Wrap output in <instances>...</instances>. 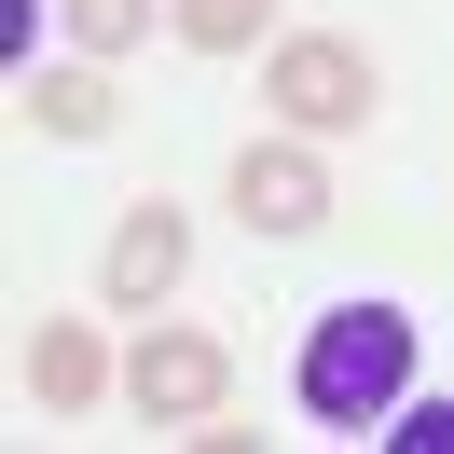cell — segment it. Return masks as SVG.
<instances>
[{"label":"cell","instance_id":"cell-1","mask_svg":"<svg viewBox=\"0 0 454 454\" xmlns=\"http://www.w3.org/2000/svg\"><path fill=\"white\" fill-rule=\"evenodd\" d=\"M399 372H413V317L399 303H331L303 344V413L317 427H372L399 399Z\"/></svg>","mask_w":454,"mask_h":454},{"label":"cell","instance_id":"cell-2","mask_svg":"<svg viewBox=\"0 0 454 454\" xmlns=\"http://www.w3.org/2000/svg\"><path fill=\"white\" fill-rule=\"evenodd\" d=\"M262 97H276L303 138H344V124L372 111V56H358V42H331V28H303V42L262 56Z\"/></svg>","mask_w":454,"mask_h":454},{"label":"cell","instance_id":"cell-3","mask_svg":"<svg viewBox=\"0 0 454 454\" xmlns=\"http://www.w3.org/2000/svg\"><path fill=\"white\" fill-rule=\"evenodd\" d=\"M124 386H138V413H166V427H207V413H221V386H234V358H221L207 331H152Z\"/></svg>","mask_w":454,"mask_h":454},{"label":"cell","instance_id":"cell-4","mask_svg":"<svg viewBox=\"0 0 454 454\" xmlns=\"http://www.w3.org/2000/svg\"><path fill=\"white\" fill-rule=\"evenodd\" d=\"M234 207H248L262 234H317L331 221V179H317V152L262 138V152H234Z\"/></svg>","mask_w":454,"mask_h":454},{"label":"cell","instance_id":"cell-5","mask_svg":"<svg viewBox=\"0 0 454 454\" xmlns=\"http://www.w3.org/2000/svg\"><path fill=\"white\" fill-rule=\"evenodd\" d=\"M179 248H193V234H179V207H138V221L111 234V262H97V289H111L124 317L166 303V289H179Z\"/></svg>","mask_w":454,"mask_h":454},{"label":"cell","instance_id":"cell-6","mask_svg":"<svg viewBox=\"0 0 454 454\" xmlns=\"http://www.w3.org/2000/svg\"><path fill=\"white\" fill-rule=\"evenodd\" d=\"M28 386H42V413H83V399L111 386V344H97L83 317H56V331L28 344Z\"/></svg>","mask_w":454,"mask_h":454},{"label":"cell","instance_id":"cell-7","mask_svg":"<svg viewBox=\"0 0 454 454\" xmlns=\"http://www.w3.org/2000/svg\"><path fill=\"white\" fill-rule=\"evenodd\" d=\"M28 124H42V138H97V124H111V83H97V69H42Z\"/></svg>","mask_w":454,"mask_h":454},{"label":"cell","instance_id":"cell-8","mask_svg":"<svg viewBox=\"0 0 454 454\" xmlns=\"http://www.w3.org/2000/svg\"><path fill=\"white\" fill-rule=\"evenodd\" d=\"M179 14V42H193V56H248L262 28H276V0H166Z\"/></svg>","mask_w":454,"mask_h":454},{"label":"cell","instance_id":"cell-9","mask_svg":"<svg viewBox=\"0 0 454 454\" xmlns=\"http://www.w3.org/2000/svg\"><path fill=\"white\" fill-rule=\"evenodd\" d=\"M69 14V42H97V56H124V42L152 28V0H56Z\"/></svg>","mask_w":454,"mask_h":454},{"label":"cell","instance_id":"cell-10","mask_svg":"<svg viewBox=\"0 0 454 454\" xmlns=\"http://www.w3.org/2000/svg\"><path fill=\"white\" fill-rule=\"evenodd\" d=\"M386 441H399V454H454V399H427V413H399Z\"/></svg>","mask_w":454,"mask_h":454}]
</instances>
